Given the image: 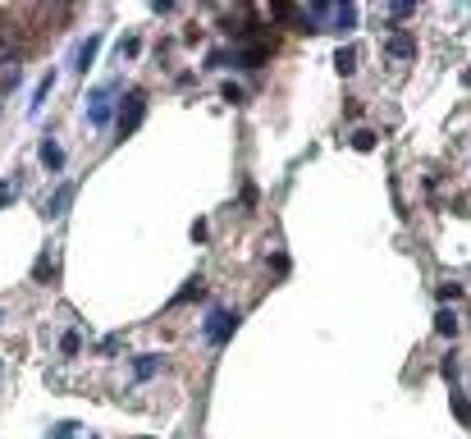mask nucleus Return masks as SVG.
<instances>
[{
    "mask_svg": "<svg viewBox=\"0 0 471 439\" xmlns=\"http://www.w3.org/2000/svg\"><path fill=\"white\" fill-rule=\"evenodd\" d=\"M334 28H339V33L357 28V9H352V5H339V9H334Z\"/></svg>",
    "mask_w": 471,
    "mask_h": 439,
    "instance_id": "11",
    "label": "nucleus"
},
{
    "mask_svg": "<svg viewBox=\"0 0 471 439\" xmlns=\"http://www.w3.org/2000/svg\"><path fill=\"white\" fill-rule=\"evenodd\" d=\"M69 197H73V188L55 192V201H51V211H55V216H64V206H69Z\"/></svg>",
    "mask_w": 471,
    "mask_h": 439,
    "instance_id": "17",
    "label": "nucleus"
},
{
    "mask_svg": "<svg viewBox=\"0 0 471 439\" xmlns=\"http://www.w3.org/2000/svg\"><path fill=\"white\" fill-rule=\"evenodd\" d=\"M384 55H389V60H398V64H407L412 55H417V37H407V33H393L389 42H384Z\"/></svg>",
    "mask_w": 471,
    "mask_h": 439,
    "instance_id": "4",
    "label": "nucleus"
},
{
    "mask_svg": "<svg viewBox=\"0 0 471 439\" xmlns=\"http://www.w3.org/2000/svg\"><path fill=\"white\" fill-rule=\"evenodd\" d=\"M51 87H55V74H42V83H37V92H32V110H28V115L42 110V101L51 96Z\"/></svg>",
    "mask_w": 471,
    "mask_h": 439,
    "instance_id": "9",
    "label": "nucleus"
},
{
    "mask_svg": "<svg viewBox=\"0 0 471 439\" xmlns=\"http://www.w3.org/2000/svg\"><path fill=\"white\" fill-rule=\"evenodd\" d=\"M352 146H357V151H376V133H371V129H357V133H352Z\"/></svg>",
    "mask_w": 471,
    "mask_h": 439,
    "instance_id": "15",
    "label": "nucleus"
},
{
    "mask_svg": "<svg viewBox=\"0 0 471 439\" xmlns=\"http://www.w3.org/2000/svg\"><path fill=\"white\" fill-rule=\"evenodd\" d=\"M42 170H51V174L64 170V151H60V142H55V138L42 142Z\"/></svg>",
    "mask_w": 471,
    "mask_h": 439,
    "instance_id": "6",
    "label": "nucleus"
},
{
    "mask_svg": "<svg viewBox=\"0 0 471 439\" xmlns=\"http://www.w3.org/2000/svg\"><path fill=\"white\" fill-rule=\"evenodd\" d=\"M463 83H467V87H471V69H467V78H463Z\"/></svg>",
    "mask_w": 471,
    "mask_h": 439,
    "instance_id": "20",
    "label": "nucleus"
},
{
    "mask_svg": "<svg viewBox=\"0 0 471 439\" xmlns=\"http://www.w3.org/2000/svg\"><path fill=\"white\" fill-rule=\"evenodd\" d=\"M119 110H124V115H119V138H129V133L142 124V115H147V96H142V92H133L129 101L119 105Z\"/></svg>",
    "mask_w": 471,
    "mask_h": 439,
    "instance_id": "3",
    "label": "nucleus"
},
{
    "mask_svg": "<svg viewBox=\"0 0 471 439\" xmlns=\"http://www.w3.org/2000/svg\"><path fill=\"white\" fill-rule=\"evenodd\" d=\"M96 55H101V33H96V37H88V42H83L78 60H73V74H78V78H88V74H92V60H96Z\"/></svg>",
    "mask_w": 471,
    "mask_h": 439,
    "instance_id": "5",
    "label": "nucleus"
},
{
    "mask_svg": "<svg viewBox=\"0 0 471 439\" xmlns=\"http://www.w3.org/2000/svg\"><path fill=\"white\" fill-rule=\"evenodd\" d=\"M138 51H142V37H138V33H129V37L119 42V60H129V55H138Z\"/></svg>",
    "mask_w": 471,
    "mask_h": 439,
    "instance_id": "14",
    "label": "nucleus"
},
{
    "mask_svg": "<svg viewBox=\"0 0 471 439\" xmlns=\"http://www.w3.org/2000/svg\"><path fill=\"white\" fill-rule=\"evenodd\" d=\"M238 329V316L229 307H215L206 316V325H201V339H206V344H229V334H234Z\"/></svg>",
    "mask_w": 471,
    "mask_h": 439,
    "instance_id": "1",
    "label": "nucleus"
},
{
    "mask_svg": "<svg viewBox=\"0 0 471 439\" xmlns=\"http://www.w3.org/2000/svg\"><path fill=\"white\" fill-rule=\"evenodd\" d=\"M51 439H92V435H88V426L64 421V426H55V435H51Z\"/></svg>",
    "mask_w": 471,
    "mask_h": 439,
    "instance_id": "10",
    "label": "nucleus"
},
{
    "mask_svg": "<svg viewBox=\"0 0 471 439\" xmlns=\"http://www.w3.org/2000/svg\"><path fill=\"white\" fill-rule=\"evenodd\" d=\"M88 119L101 124V129L114 119V83H110V87H96V92L88 96Z\"/></svg>",
    "mask_w": 471,
    "mask_h": 439,
    "instance_id": "2",
    "label": "nucleus"
},
{
    "mask_svg": "<svg viewBox=\"0 0 471 439\" xmlns=\"http://www.w3.org/2000/svg\"><path fill=\"white\" fill-rule=\"evenodd\" d=\"M334 69L343 78H352L357 74V51H352V46H339V51H334Z\"/></svg>",
    "mask_w": 471,
    "mask_h": 439,
    "instance_id": "8",
    "label": "nucleus"
},
{
    "mask_svg": "<svg viewBox=\"0 0 471 439\" xmlns=\"http://www.w3.org/2000/svg\"><path fill=\"white\" fill-rule=\"evenodd\" d=\"M225 101H243V87H238V83H225Z\"/></svg>",
    "mask_w": 471,
    "mask_h": 439,
    "instance_id": "18",
    "label": "nucleus"
},
{
    "mask_svg": "<svg viewBox=\"0 0 471 439\" xmlns=\"http://www.w3.org/2000/svg\"><path fill=\"white\" fill-rule=\"evenodd\" d=\"M458 298H463V284H453V279L439 284V302H458Z\"/></svg>",
    "mask_w": 471,
    "mask_h": 439,
    "instance_id": "16",
    "label": "nucleus"
},
{
    "mask_svg": "<svg viewBox=\"0 0 471 439\" xmlns=\"http://www.w3.org/2000/svg\"><path fill=\"white\" fill-rule=\"evenodd\" d=\"M453 416L463 426H471V398H463V394H453Z\"/></svg>",
    "mask_w": 471,
    "mask_h": 439,
    "instance_id": "13",
    "label": "nucleus"
},
{
    "mask_svg": "<svg viewBox=\"0 0 471 439\" xmlns=\"http://www.w3.org/2000/svg\"><path fill=\"white\" fill-rule=\"evenodd\" d=\"M435 329H439L444 339H458V316H453V311H439V316H435Z\"/></svg>",
    "mask_w": 471,
    "mask_h": 439,
    "instance_id": "12",
    "label": "nucleus"
},
{
    "mask_svg": "<svg viewBox=\"0 0 471 439\" xmlns=\"http://www.w3.org/2000/svg\"><path fill=\"white\" fill-rule=\"evenodd\" d=\"M9 201H14V188H9V183H0V206H9Z\"/></svg>",
    "mask_w": 471,
    "mask_h": 439,
    "instance_id": "19",
    "label": "nucleus"
},
{
    "mask_svg": "<svg viewBox=\"0 0 471 439\" xmlns=\"http://www.w3.org/2000/svg\"><path fill=\"white\" fill-rule=\"evenodd\" d=\"M160 366H165V357H160V353H147V357H138V362H133V380L142 385V380H151Z\"/></svg>",
    "mask_w": 471,
    "mask_h": 439,
    "instance_id": "7",
    "label": "nucleus"
}]
</instances>
